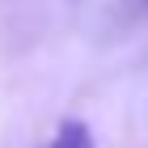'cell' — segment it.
I'll list each match as a JSON object with an SVG mask.
<instances>
[{
	"label": "cell",
	"mask_w": 148,
	"mask_h": 148,
	"mask_svg": "<svg viewBox=\"0 0 148 148\" xmlns=\"http://www.w3.org/2000/svg\"><path fill=\"white\" fill-rule=\"evenodd\" d=\"M51 148H93V136H89V127L80 119H64L55 140H51Z\"/></svg>",
	"instance_id": "obj_1"
}]
</instances>
